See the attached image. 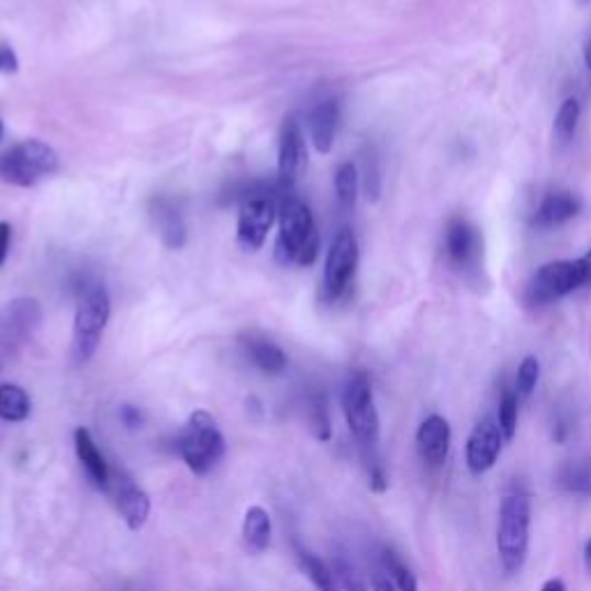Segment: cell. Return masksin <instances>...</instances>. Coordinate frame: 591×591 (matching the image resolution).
I'll use <instances>...</instances> for the list:
<instances>
[{"label": "cell", "instance_id": "6da1fadb", "mask_svg": "<svg viewBox=\"0 0 591 591\" xmlns=\"http://www.w3.org/2000/svg\"><path fill=\"white\" fill-rule=\"evenodd\" d=\"M280 234L276 257L280 264L312 266L320 255V234L305 201L289 197L280 207Z\"/></svg>", "mask_w": 591, "mask_h": 591}, {"label": "cell", "instance_id": "7a4b0ae2", "mask_svg": "<svg viewBox=\"0 0 591 591\" xmlns=\"http://www.w3.org/2000/svg\"><path fill=\"white\" fill-rule=\"evenodd\" d=\"M532 504L525 494L511 492L499 504L497 520V555L506 573H517L529 553Z\"/></svg>", "mask_w": 591, "mask_h": 591}, {"label": "cell", "instance_id": "3957f363", "mask_svg": "<svg viewBox=\"0 0 591 591\" xmlns=\"http://www.w3.org/2000/svg\"><path fill=\"white\" fill-rule=\"evenodd\" d=\"M178 453L188 465V469L197 476H207L222 462L226 453V442L218 421L207 412V409H197V412L188 419L183 435L178 439Z\"/></svg>", "mask_w": 591, "mask_h": 591}, {"label": "cell", "instance_id": "277c9868", "mask_svg": "<svg viewBox=\"0 0 591 591\" xmlns=\"http://www.w3.org/2000/svg\"><path fill=\"white\" fill-rule=\"evenodd\" d=\"M58 167V153L49 144L29 140L0 157V178L16 188H33L40 178L56 174Z\"/></svg>", "mask_w": 591, "mask_h": 591}, {"label": "cell", "instance_id": "5b68a950", "mask_svg": "<svg viewBox=\"0 0 591 591\" xmlns=\"http://www.w3.org/2000/svg\"><path fill=\"white\" fill-rule=\"evenodd\" d=\"M587 282L580 259H559L543 264L527 285L525 299L534 308H543L566 299L568 293L582 289Z\"/></svg>", "mask_w": 591, "mask_h": 591}, {"label": "cell", "instance_id": "8992f818", "mask_svg": "<svg viewBox=\"0 0 591 591\" xmlns=\"http://www.w3.org/2000/svg\"><path fill=\"white\" fill-rule=\"evenodd\" d=\"M111 316V301L104 287H90L77 305L75 314V358L86 363L93 358Z\"/></svg>", "mask_w": 591, "mask_h": 591}, {"label": "cell", "instance_id": "52a82bcc", "mask_svg": "<svg viewBox=\"0 0 591 591\" xmlns=\"http://www.w3.org/2000/svg\"><path fill=\"white\" fill-rule=\"evenodd\" d=\"M345 419L360 446H375L379 439V414L372 398V383L366 372H356L343 393Z\"/></svg>", "mask_w": 591, "mask_h": 591}, {"label": "cell", "instance_id": "ba28073f", "mask_svg": "<svg viewBox=\"0 0 591 591\" xmlns=\"http://www.w3.org/2000/svg\"><path fill=\"white\" fill-rule=\"evenodd\" d=\"M358 266V241L349 226L339 230L331 243L324 268V301L333 303L343 296Z\"/></svg>", "mask_w": 591, "mask_h": 591}, {"label": "cell", "instance_id": "9c48e42d", "mask_svg": "<svg viewBox=\"0 0 591 591\" xmlns=\"http://www.w3.org/2000/svg\"><path fill=\"white\" fill-rule=\"evenodd\" d=\"M278 218L276 201L266 194H249L238 213V243L245 249H259L266 243L272 222Z\"/></svg>", "mask_w": 591, "mask_h": 591}, {"label": "cell", "instance_id": "30bf717a", "mask_svg": "<svg viewBox=\"0 0 591 591\" xmlns=\"http://www.w3.org/2000/svg\"><path fill=\"white\" fill-rule=\"evenodd\" d=\"M444 253L460 270L476 268L483 253L481 232L467 218H453L444 232Z\"/></svg>", "mask_w": 591, "mask_h": 591}, {"label": "cell", "instance_id": "8fae6325", "mask_svg": "<svg viewBox=\"0 0 591 591\" xmlns=\"http://www.w3.org/2000/svg\"><path fill=\"white\" fill-rule=\"evenodd\" d=\"M504 435L499 430V423L494 419H483L473 425L471 435L467 439V467L471 473L481 476L490 471L499 456H502V446H504Z\"/></svg>", "mask_w": 591, "mask_h": 591}, {"label": "cell", "instance_id": "7c38bea8", "mask_svg": "<svg viewBox=\"0 0 591 591\" xmlns=\"http://www.w3.org/2000/svg\"><path fill=\"white\" fill-rule=\"evenodd\" d=\"M308 165L305 136L299 121L287 119L280 132V153H278V174L282 186H293L301 178Z\"/></svg>", "mask_w": 591, "mask_h": 591}, {"label": "cell", "instance_id": "4fadbf2b", "mask_svg": "<svg viewBox=\"0 0 591 591\" xmlns=\"http://www.w3.org/2000/svg\"><path fill=\"white\" fill-rule=\"evenodd\" d=\"M580 211H582V199L576 192L555 190L540 199L538 209L532 218V224L540 232L557 230V226L578 218Z\"/></svg>", "mask_w": 591, "mask_h": 591}, {"label": "cell", "instance_id": "5bb4252c", "mask_svg": "<svg viewBox=\"0 0 591 591\" xmlns=\"http://www.w3.org/2000/svg\"><path fill=\"white\" fill-rule=\"evenodd\" d=\"M416 444L421 458L430 467H442L450 450V425L444 416L432 414L427 416L416 432Z\"/></svg>", "mask_w": 591, "mask_h": 591}, {"label": "cell", "instance_id": "9a60e30c", "mask_svg": "<svg viewBox=\"0 0 591 591\" xmlns=\"http://www.w3.org/2000/svg\"><path fill=\"white\" fill-rule=\"evenodd\" d=\"M116 502H119V511L125 520V525L132 532H140L150 515V497L140 486H136L130 476L121 473Z\"/></svg>", "mask_w": 591, "mask_h": 591}, {"label": "cell", "instance_id": "2e32d148", "mask_svg": "<svg viewBox=\"0 0 591 591\" xmlns=\"http://www.w3.org/2000/svg\"><path fill=\"white\" fill-rule=\"evenodd\" d=\"M150 215L157 226V234H160L163 243L169 249H180L188 243V230L186 222L180 218L178 209L174 207V201L167 197H157L150 203Z\"/></svg>", "mask_w": 591, "mask_h": 591}, {"label": "cell", "instance_id": "e0dca14e", "mask_svg": "<svg viewBox=\"0 0 591 591\" xmlns=\"http://www.w3.org/2000/svg\"><path fill=\"white\" fill-rule=\"evenodd\" d=\"M310 140L316 148V153H331L335 144V134L339 125V102L337 100H324L310 111Z\"/></svg>", "mask_w": 591, "mask_h": 591}, {"label": "cell", "instance_id": "ac0fdd59", "mask_svg": "<svg viewBox=\"0 0 591 591\" xmlns=\"http://www.w3.org/2000/svg\"><path fill=\"white\" fill-rule=\"evenodd\" d=\"M75 448H77V458L81 462V467L86 469L90 483L96 488L104 490L109 486V467L102 458L100 448L93 442V435L86 427H77L75 432Z\"/></svg>", "mask_w": 591, "mask_h": 591}, {"label": "cell", "instance_id": "d6986e66", "mask_svg": "<svg viewBox=\"0 0 591 591\" xmlns=\"http://www.w3.org/2000/svg\"><path fill=\"white\" fill-rule=\"evenodd\" d=\"M243 349L249 363L266 375H282L287 370V363H289L287 354L266 337H257V335L243 337Z\"/></svg>", "mask_w": 591, "mask_h": 591}, {"label": "cell", "instance_id": "ffe728a7", "mask_svg": "<svg viewBox=\"0 0 591 591\" xmlns=\"http://www.w3.org/2000/svg\"><path fill=\"white\" fill-rule=\"evenodd\" d=\"M270 536H272V522H270L268 511L261 506H249L243 520L245 548L253 555H261L268 550Z\"/></svg>", "mask_w": 591, "mask_h": 591}, {"label": "cell", "instance_id": "44dd1931", "mask_svg": "<svg viewBox=\"0 0 591 591\" xmlns=\"http://www.w3.org/2000/svg\"><path fill=\"white\" fill-rule=\"evenodd\" d=\"M31 416V398L16 383L0 386V419L5 423H24Z\"/></svg>", "mask_w": 591, "mask_h": 591}, {"label": "cell", "instance_id": "7402d4cb", "mask_svg": "<svg viewBox=\"0 0 591 591\" xmlns=\"http://www.w3.org/2000/svg\"><path fill=\"white\" fill-rule=\"evenodd\" d=\"M40 322V305L33 299H19L8 308V328L16 337H26Z\"/></svg>", "mask_w": 591, "mask_h": 591}, {"label": "cell", "instance_id": "603a6c76", "mask_svg": "<svg viewBox=\"0 0 591 591\" xmlns=\"http://www.w3.org/2000/svg\"><path fill=\"white\" fill-rule=\"evenodd\" d=\"M296 557H299L301 571L310 578V582H312L316 589H320V591H337V589H335L333 568H331L322 557H316L314 553H310V550H305V548L296 550Z\"/></svg>", "mask_w": 591, "mask_h": 591}, {"label": "cell", "instance_id": "cb8c5ba5", "mask_svg": "<svg viewBox=\"0 0 591 591\" xmlns=\"http://www.w3.org/2000/svg\"><path fill=\"white\" fill-rule=\"evenodd\" d=\"M358 186H360V180H358L356 165L352 163L339 165L335 171V197L345 211L354 209V203L358 199Z\"/></svg>", "mask_w": 591, "mask_h": 591}, {"label": "cell", "instance_id": "d4e9b609", "mask_svg": "<svg viewBox=\"0 0 591 591\" xmlns=\"http://www.w3.org/2000/svg\"><path fill=\"white\" fill-rule=\"evenodd\" d=\"M580 116H582L580 102L576 98H566L557 111V119H555V136L561 144H568L573 140L576 132H578Z\"/></svg>", "mask_w": 591, "mask_h": 591}, {"label": "cell", "instance_id": "484cf974", "mask_svg": "<svg viewBox=\"0 0 591 591\" xmlns=\"http://www.w3.org/2000/svg\"><path fill=\"white\" fill-rule=\"evenodd\" d=\"M517 404H520V398L515 391H504L502 400H499L497 423H499V430H502V435L506 442H511L517 432Z\"/></svg>", "mask_w": 591, "mask_h": 591}, {"label": "cell", "instance_id": "4316f807", "mask_svg": "<svg viewBox=\"0 0 591 591\" xmlns=\"http://www.w3.org/2000/svg\"><path fill=\"white\" fill-rule=\"evenodd\" d=\"M538 377H540V363L536 356H525L520 363V368H517V375H515V393L517 398L522 400H527L534 389H536V383H538Z\"/></svg>", "mask_w": 591, "mask_h": 591}, {"label": "cell", "instance_id": "83f0119b", "mask_svg": "<svg viewBox=\"0 0 591 591\" xmlns=\"http://www.w3.org/2000/svg\"><path fill=\"white\" fill-rule=\"evenodd\" d=\"M559 483L576 494H589L591 492V467L587 465H566L559 471Z\"/></svg>", "mask_w": 591, "mask_h": 591}, {"label": "cell", "instance_id": "f1b7e54d", "mask_svg": "<svg viewBox=\"0 0 591 591\" xmlns=\"http://www.w3.org/2000/svg\"><path fill=\"white\" fill-rule=\"evenodd\" d=\"M333 576H335V589L337 591H370L366 580L360 578V573L356 571V568L347 559H335Z\"/></svg>", "mask_w": 591, "mask_h": 591}, {"label": "cell", "instance_id": "f546056e", "mask_svg": "<svg viewBox=\"0 0 591 591\" xmlns=\"http://www.w3.org/2000/svg\"><path fill=\"white\" fill-rule=\"evenodd\" d=\"M383 564L386 568H389V573L393 578V584L398 591H419V582H416V576L409 571V568L398 559L395 553L386 550L383 553Z\"/></svg>", "mask_w": 591, "mask_h": 591}, {"label": "cell", "instance_id": "4dcf8cb0", "mask_svg": "<svg viewBox=\"0 0 591 591\" xmlns=\"http://www.w3.org/2000/svg\"><path fill=\"white\" fill-rule=\"evenodd\" d=\"M308 421H310L312 435L316 439H320V442H328L331 439V421H328V412H326V402L322 398L312 400Z\"/></svg>", "mask_w": 591, "mask_h": 591}, {"label": "cell", "instance_id": "1f68e13d", "mask_svg": "<svg viewBox=\"0 0 591 591\" xmlns=\"http://www.w3.org/2000/svg\"><path fill=\"white\" fill-rule=\"evenodd\" d=\"M363 174H366V180H363V188H366V194L370 201H377L379 197V188H381V176H379V167L375 155L366 157V167H363Z\"/></svg>", "mask_w": 591, "mask_h": 591}, {"label": "cell", "instance_id": "d6a6232c", "mask_svg": "<svg viewBox=\"0 0 591 591\" xmlns=\"http://www.w3.org/2000/svg\"><path fill=\"white\" fill-rule=\"evenodd\" d=\"M121 421L127 430H140L144 425V412L134 404H123L121 406Z\"/></svg>", "mask_w": 591, "mask_h": 591}, {"label": "cell", "instance_id": "836d02e7", "mask_svg": "<svg viewBox=\"0 0 591 591\" xmlns=\"http://www.w3.org/2000/svg\"><path fill=\"white\" fill-rule=\"evenodd\" d=\"M10 245H12V226L8 222H0V266H5L10 257Z\"/></svg>", "mask_w": 591, "mask_h": 591}, {"label": "cell", "instance_id": "e575fe53", "mask_svg": "<svg viewBox=\"0 0 591 591\" xmlns=\"http://www.w3.org/2000/svg\"><path fill=\"white\" fill-rule=\"evenodd\" d=\"M19 58L10 47H0V73H16Z\"/></svg>", "mask_w": 591, "mask_h": 591}, {"label": "cell", "instance_id": "d590c367", "mask_svg": "<svg viewBox=\"0 0 591 591\" xmlns=\"http://www.w3.org/2000/svg\"><path fill=\"white\" fill-rule=\"evenodd\" d=\"M370 479H372V490H375V492L386 490V476H383L381 467H375V469L370 471Z\"/></svg>", "mask_w": 591, "mask_h": 591}, {"label": "cell", "instance_id": "8d00e7d4", "mask_svg": "<svg viewBox=\"0 0 591 591\" xmlns=\"http://www.w3.org/2000/svg\"><path fill=\"white\" fill-rule=\"evenodd\" d=\"M580 261H582V266H584V276H587L584 287L591 289V249H589V253H587L584 257H580Z\"/></svg>", "mask_w": 591, "mask_h": 591}, {"label": "cell", "instance_id": "74e56055", "mask_svg": "<svg viewBox=\"0 0 591 591\" xmlns=\"http://www.w3.org/2000/svg\"><path fill=\"white\" fill-rule=\"evenodd\" d=\"M540 591H566V584L559 580V578H553L543 584Z\"/></svg>", "mask_w": 591, "mask_h": 591}, {"label": "cell", "instance_id": "f35d334b", "mask_svg": "<svg viewBox=\"0 0 591 591\" xmlns=\"http://www.w3.org/2000/svg\"><path fill=\"white\" fill-rule=\"evenodd\" d=\"M375 591H398V589H395V584L391 580L379 578V580H375Z\"/></svg>", "mask_w": 591, "mask_h": 591}, {"label": "cell", "instance_id": "ab89813d", "mask_svg": "<svg viewBox=\"0 0 591 591\" xmlns=\"http://www.w3.org/2000/svg\"><path fill=\"white\" fill-rule=\"evenodd\" d=\"M582 54H584V65L589 67V73H591V35L587 37V42H584V49H582Z\"/></svg>", "mask_w": 591, "mask_h": 591}, {"label": "cell", "instance_id": "60d3db41", "mask_svg": "<svg viewBox=\"0 0 591 591\" xmlns=\"http://www.w3.org/2000/svg\"><path fill=\"white\" fill-rule=\"evenodd\" d=\"M584 566H587V571L591 573V538L584 545Z\"/></svg>", "mask_w": 591, "mask_h": 591}, {"label": "cell", "instance_id": "b9f144b4", "mask_svg": "<svg viewBox=\"0 0 591 591\" xmlns=\"http://www.w3.org/2000/svg\"><path fill=\"white\" fill-rule=\"evenodd\" d=\"M0 136H3V121H0Z\"/></svg>", "mask_w": 591, "mask_h": 591}, {"label": "cell", "instance_id": "7bdbcfd3", "mask_svg": "<svg viewBox=\"0 0 591 591\" xmlns=\"http://www.w3.org/2000/svg\"><path fill=\"white\" fill-rule=\"evenodd\" d=\"M580 3H584V5H587V3H591V0H580Z\"/></svg>", "mask_w": 591, "mask_h": 591}]
</instances>
